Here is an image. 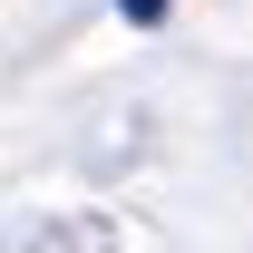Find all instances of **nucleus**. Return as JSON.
Here are the masks:
<instances>
[{"instance_id":"obj_1","label":"nucleus","mask_w":253,"mask_h":253,"mask_svg":"<svg viewBox=\"0 0 253 253\" xmlns=\"http://www.w3.org/2000/svg\"><path fill=\"white\" fill-rule=\"evenodd\" d=\"M10 253H117V224L107 214H39L10 234Z\"/></svg>"},{"instance_id":"obj_2","label":"nucleus","mask_w":253,"mask_h":253,"mask_svg":"<svg viewBox=\"0 0 253 253\" xmlns=\"http://www.w3.org/2000/svg\"><path fill=\"white\" fill-rule=\"evenodd\" d=\"M117 10H126V20H136V30H156V20H166V10H175V0H117Z\"/></svg>"}]
</instances>
